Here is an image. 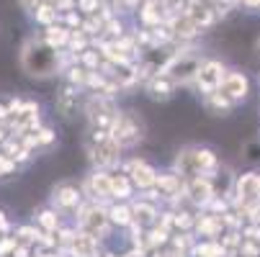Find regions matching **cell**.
I'll return each mask as SVG.
<instances>
[{
  "mask_svg": "<svg viewBox=\"0 0 260 257\" xmlns=\"http://www.w3.org/2000/svg\"><path fill=\"white\" fill-rule=\"evenodd\" d=\"M185 3H188V0H162V6H165L168 11H180Z\"/></svg>",
  "mask_w": 260,
  "mask_h": 257,
  "instance_id": "cell-26",
  "label": "cell"
},
{
  "mask_svg": "<svg viewBox=\"0 0 260 257\" xmlns=\"http://www.w3.org/2000/svg\"><path fill=\"white\" fill-rule=\"evenodd\" d=\"M221 90H224V95L230 100H240L247 95V78L240 75V72H230L224 78V83H221Z\"/></svg>",
  "mask_w": 260,
  "mask_h": 257,
  "instance_id": "cell-5",
  "label": "cell"
},
{
  "mask_svg": "<svg viewBox=\"0 0 260 257\" xmlns=\"http://www.w3.org/2000/svg\"><path fill=\"white\" fill-rule=\"evenodd\" d=\"M111 136H114V141L119 146H129L134 141L142 139V126L132 119V116H119L116 124H114V131H111Z\"/></svg>",
  "mask_w": 260,
  "mask_h": 257,
  "instance_id": "cell-3",
  "label": "cell"
},
{
  "mask_svg": "<svg viewBox=\"0 0 260 257\" xmlns=\"http://www.w3.org/2000/svg\"><path fill=\"white\" fill-rule=\"evenodd\" d=\"M245 6H250V8H255V6H260V0H242Z\"/></svg>",
  "mask_w": 260,
  "mask_h": 257,
  "instance_id": "cell-32",
  "label": "cell"
},
{
  "mask_svg": "<svg viewBox=\"0 0 260 257\" xmlns=\"http://www.w3.org/2000/svg\"><path fill=\"white\" fill-rule=\"evenodd\" d=\"M247 237L257 242V239H260V229H257V227H252V229H247Z\"/></svg>",
  "mask_w": 260,
  "mask_h": 257,
  "instance_id": "cell-30",
  "label": "cell"
},
{
  "mask_svg": "<svg viewBox=\"0 0 260 257\" xmlns=\"http://www.w3.org/2000/svg\"><path fill=\"white\" fill-rule=\"evenodd\" d=\"M93 188L101 196H111V177L108 175H93Z\"/></svg>",
  "mask_w": 260,
  "mask_h": 257,
  "instance_id": "cell-18",
  "label": "cell"
},
{
  "mask_svg": "<svg viewBox=\"0 0 260 257\" xmlns=\"http://www.w3.org/2000/svg\"><path fill=\"white\" fill-rule=\"evenodd\" d=\"M42 224H44L47 229H57V218H54V213L44 211V213H42Z\"/></svg>",
  "mask_w": 260,
  "mask_h": 257,
  "instance_id": "cell-25",
  "label": "cell"
},
{
  "mask_svg": "<svg viewBox=\"0 0 260 257\" xmlns=\"http://www.w3.org/2000/svg\"><path fill=\"white\" fill-rule=\"evenodd\" d=\"M201 67H204L201 57H199L193 49H188V52L175 54V57L162 67V72H165V75H168L170 80H180V83H185L188 78H196Z\"/></svg>",
  "mask_w": 260,
  "mask_h": 257,
  "instance_id": "cell-2",
  "label": "cell"
},
{
  "mask_svg": "<svg viewBox=\"0 0 260 257\" xmlns=\"http://www.w3.org/2000/svg\"><path fill=\"white\" fill-rule=\"evenodd\" d=\"M0 229H6V218H3V213H0Z\"/></svg>",
  "mask_w": 260,
  "mask_h": 257,
  "instance_id": "cell-35",
  "label": "cell"
},
{
  "mask_svg": "<svg viewBox=\"0 0 260 257\" xmlns=\"http://www.w3.org/2000/svg\"><path fill=\"white\" fill-rule=\"evenodd\" d=\"M75 103H78V93L72 90V88H64V90L59 93V98H57V105H59L62 114H72Z\"/></svg>",
  "mask_w": 260,
  "mask_h": 257,
  "instance_id": "cell-11",
  "label": "cell"
},
{
  "mask_svg": "<svg viewBox=\"0 0 260 257\" xmlns=\"http://www.w3.org/2000/svg\"><path fill=\"white\" fill-rule=\"evenodd\" d=\"M13 247H16V242H13V239H6L3 244H0V254H8Z\"/></svg>",
  "mask_w": 260,
  "mask_h": 257,
  "instance_id": "cell-28",
  "label": "cell"
},
{
  "mask_svg": "<svg viewBox=\"0 0 260 257\" xmlns=\"http://www.w3.org/2000/svg\"><path fill=\"white\" fill-rule=\"evenodd\" d=\"M54 198H57L59 206H75L80 196H78V191H72V188H59V191L54 193Z\"/></svg>",
  "mask_w": 260,
  "mask_h": 257,
  "instance_id": "cell-15",
  "label": "cell"
},
{
  "mask_svg": "<svg viewBox=\"0 0 260 257\" xmlns=\"http://www.w3.org/2000/svg\"><path fill=\"white\" fill-rule=\"evenodd\" d=\"M111 193L119 196V198H126L129 196V180L126 177H111Z\"/></svg>",
  "mask_w": 260,
  "mask_h": 257,
  "instance_id": "cell-17",
  "label": "cell"
},
{
  "mask_svg": "<svg viewBox=\"0 0 260 257\" xmlns=\"http://www.w3.org/2000/svg\"><path fill=\"white\" fill-rule=\"evenodd\" d=\"M165 242V232L160 229V232H152V237H150V244H162Z\"/></svg>",
  "mask_w": 260,
  "mask_h": 257,
  "instance_id": "cell-27",
  "label": "cell"
},
{
  "mask_svg": "<svg viewBox=\"0 0 260 257\" xmlns=\"http://www.w3.org/2000/svg\"><path fill=\"white\" fill-rule=\"evenodd\" d=\"M170 80H168V75L165 78H155L152 83H150V93H152V98H168L170 95Z\"/></svg>",
  "mask_w": 260,
  "mask_h": 257,
  "instance_id": "cell-12",
  "label": "cell"
},
{
  "mask_svg": "<svg viewBox=\"0 0 260 257\" xmlns=\"http://www.w3.org/2000/svg\"><path fill=\"white\" fill-rule=\"evenodd\" d=\"M132 213H134V218H137L139 224H150L152 218H155V208L150 203H137Z\"/></svg>",
  "mask_w": 260,
  "mask_h": 257,
  "instance_id": "cell-13",
  "label": "cell"
},
{
  "mask_svg": "<svg viewBox=\"0 0 260 257\" xmlns=\"http://www.w3.org/2000/svg\"><path fill=\"white\" fill-rule=\"evenodd\" d=\"M6 114H8V111H6V108H3V105H0V119H6Z\"/></svg>",
  "mask_w": 260,
  "mask_h": 257,
  "instance_id": "cell-36",
  "label": "cell"
},
{
  "mask_svg": "<svg viewBox=\"0 0 260 257\" xmlns=\"http://www.w3.org/2000/svg\"><path fill=\"white\" fill-rule=\"evenodd\" d=\"M85 62H88V64H95L98 59H95V54H85Z\"/></svg>",
  "mask_w": 260,
  "mask_h": 257,
  "instance_id": "cell-33",
  "label": "cell"
},
{
  "mask_svg": "<svg viewBox=\"0 0 260 257\" xmlns=\"http://www.w3.org/2000/svg\"><path fill=\"white\" fill-rule=\"evenodd\" d=\"M23 8H36V0H21Z\"/></svg>",
  "mask_w": 260,
  "mask_h": 257,
  "instance_id": "cell-31",
  "label": "cell"
},
{
  "mask_svg": "<svg viewBox=\"0 0 260 257\" xmlns=\"http://www.w3.org/2000/svg\"><path fill=\"white\" fill-rule=\"evenodd\" d=\"M155 186H160L165 193H175L178 180H175V177H157V180H155Z\"/></svg>",
  "mask_w": 260,
  "mask_h": 257,
  "instance_id": "cell-21",
  "label": "cell"
},
{
  "mask_svg": "<svg viewBox=\"0 0 260 257\" xmlns=\"http://www.w3.org/2000/svg\"><path fill=\"white\" fill-rule=\"evenodd\" d=\"M224 78H227V75H224V67H221L219 62H206V64L199 69V75H196L199 88L206 90V93H214L216 88H221Z\"/></svg>",
  "mask_w": 260,
  "mask_h": 257,
  "instance_id": "cell-4",
  "label": "cell"
},
{
  "mask_svg": "<svg viewBox=\"0 0 260 257\" xmlns=\"http://www.w3.org/2000/svg\"><path fill=\"white\" fill-rule=\"evenodd\" d=\"M16 257H28V252H26L23 247H18V249H16Z\"/></svg>",
  "mask_w": 260,
  "mask_h": 257,
  "instance_id": "cell-34",
  "label": "cell"
},
{
  "mask_svg": "<svg viewBox=\"0 0 260 257\" xmlns=\"http://www.w3.org/2000/svg\"><path fill=\"white\" fill-rule=\"evenodd\" d=\"M67 39H70V33H67L64 28H49V31H47V44H49V47H54V49H57V47H62Z\"/></svg>",
  "mask_w": 260,
  "mask_h": 257,
  "instance_id": "cell-16",
  "label": "cell"
},
{
  "mask_svg": "<svg viewBox=\"0 0 260 257\" xmlns=\"http://www.w3.org/2000/svg\"><path fill=\"white\" fill-rule=\"evenodd\" d=\"M54 16H57V13H54L49 6H39V8H36V21H42V23H52Z\"/></svg>",
  "mask_w": 260,
  "mask_h": 257,
  "instance_id": "cell-20",
  "label": "cell"
},
{
  "mask_svg": "<svg viewBox=\"0 0 260 257\" xmlns=\"http://www.w3.org/2000/svg\"><path fill=\"white\" fill-rule=\"evenodd\" d=\"M196 252L204 254V257H221V247L219 244H201Z\"/></svg>",
  "mask_w": 260,
  "mask_h": 257,
  "instance_id": "cell-23",
  "label": "cell"
},
{
  "mask_svg": "<svg viewBox=\"0 0 260 257\" xmlns=\"http://www.w3.org/2000/svg\"><path fill=\"white\" fill-rule=\"evenodd\" d=\"M142 18H144V23H160V11H157V6H155V3H147L144 11H142Z\"/></svg>",
  "mask_w": 260,
  "mask_h": 257,
  "instance_id": "cell-19",
  "label": "cell"
},
{
  "mask_svg": "<svg viewBox=\"0 0 260 257\" xmlns=\"http://www.w3.org/2000/svg\"><path fill=\"white\" fill-rule=\"evenodd\" d=\"M188 18L201 28V26H211L214 23V18H216V13H214V6H211V0H196V3L191 6V13H188Z\"/></svg>",
  "mask_w": 260,
  "mask_h": 257,
  "instance_id": "cell-7",
  "label": "cell"
},
{
  "mask_svg": "<svg viewBox=\"0 0 260 257\" xmlns=\"http://www.w3.org/2000/svg\"><path fill=\"white\" fill-rule=\"evenodd\" d=\"M255 49H257V54H260V39H257V47H255Z\"/></svg>",
  "mask_w": 260,
  "mask_h": 257,
  "instance_id": "cell-37",
  "label": "cell"
},
{
  "mask_svg": "<svg viewBox=\"0 0 260 257\" xmlns=\"http://www.w3.org/2000/svg\"><path fill=\"white\" fill-rule=\"evenodd\" d=\"M80 227H83V232L90 234V237H106V216H103L101 211L90 208V211L83 213Z\"/></svg>",
  "mask_w": 260,
  "mask_h": 257,
  "instance_id": "cell-6",
  "label": "cell"
},
{
  "mask_svg": "<svg viewBox=\"0 0 260 257\" xmlns=\"http://www.w3.org/2000/svg\"><path fill=\"white\" fill-rule=\"evenodd\" d=\"M21 64H23V69L28 72V75H34V78H49L52 72H57V67H59V54L47 42L31 39L23 47Z\"/></svg>",
  "mask_w": 260,
  "mask_h": 257,
  "instance_id": "cell-1",
  "label": "cell"
},
{
  "mask_svg": "<svg viewBox=\"0 0 260 257\" xmlns=\"http://www.w3.org/2000/svg\"><path fill=\"white\" fill-rule=\"evenodd\" d=\"M219 227H221V222H216V218H204V222H199V229H204L206 234H214Z\"/></svg>",
  "mask_w": 260,
  "mask_h": 257,
  "instance_id": "cell-24",
  "label": "cell"
},
{
  "mask_svg": "<svg viewBox=\"0 0 260 257\" xmlns=\"http://www.w3.org/2000/svg\"><path fill=\"white\" fill-rule=\"evenodd\" d=\"M129 172H132V180L137 182L139 188H150V186H155V180H157L150 167H147L144 162H137V160L129 165Z\"/></svg>",
  "mask_w": 260,
  "mask_h": 257,
  "instance_id": "cell-9",
  "label": "cell"
},
{
  "mask_svg": "<svg viewBox=\"0 0 260 257\" xmlns=\"http://www.w3.org/2000/svg\"><path fill=\"white\" fill-rule=\"evenodd\" d=\"M191 196L196 201H206L211 196V186H209V180H193V186H191Z\"/></svg>",
  "mask_w": 260,
  "mask_h": 257,
  "instance_id": "cell-14",
  "label": "cell"
},
{
  "mask_svg": "<svg viewBox=\"0 0 260 257\" xmlns=\"http://www.w3.org/2000/svg\"><path fill=\"white\" fill-rule=\"evenodd\" d=\"M72 47H75V49H80V47H85V39H83V36H80V33H72Z\"/></svg>",
  "mask_w": 260,
  "mask_h": 257,
  "instance_id": "cell-29",
  "label": "cell"
},
{
  "mask_svg": "<svg viewBox=\"0 0 260 257\" xmlns=\"http://www.w3.org/2000/svg\"><path fill=\"white\" fill-rule=\"evenodd\" d=\"M237 196L242 201H257L260 198V177L257 175H242L237 182Z\"/></svg>",
  "mask_w": 260,
  "mask_h": 257,
  "instance_id": "cell-8",
  "label": "cell"
},
{
  "mask_svg": "<svg viewBox=\"0 0 260 257\" xmlns=\"http://www.w3.org/2000/svg\"><path fill=\"white\" fill-rule=\"evenodd\" d=\"M132 211L129 208H114V211H111V218H114V222H119V224H129L132 222Z\"/></svg>",
  "mask_w": 260,
  "mask_h": 257,
  "instance_id": "cell-22",
  "label": "cell"
},
{
  "mask_svg": "<svg viewBox=\"0 0 260 257\" xmlns=\"http://www.w3.org/2000/svg\"><path fill=\"white\" fill-rule=\"evenodd\" d=\"M178 170H180V175H201V167H199V150L183 152V155L178 157Z\"/></svg>",
  "mask_w": 260,
  "mask_h": 257,
  "instance_id": "cell-10",
  "label": "cell"
}]
</instances>
